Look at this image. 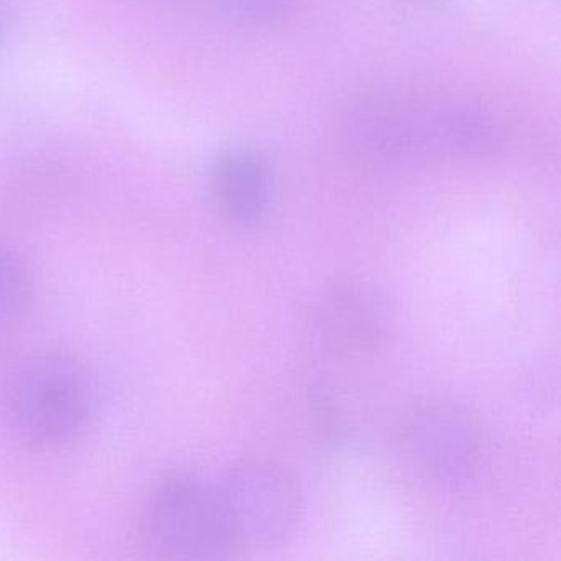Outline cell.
Masks as SVG:
<instances>
[{
    "instance_id": "obj_1",
    "label": "cell",
    "mask_w": 561,
    "mask_h": 561,
    "mask_svg": "<svg viewBox=\"0 0 561 561\" xmlns=\"http://www.w3.org/2000/svg\"><path fill=\"white\" fill-rule=\"evenodd\" d=\"M5 420L21 438L42 448L77 442L93 419L90 374L65 351L22 357L2 383Z\"/></svg>"
},
{
    "instance_id": "obj_2",
    "label": "cell",
    "mask_w": 561,
    "mask_h": 561,
    "mask_svg": "<svg viewBox=\"0 0 561 561\" xmlns=\"http://www.w3.org/2000/svg\"><path fill=\"white\" fill-rule=\"evenodd\" d=\"M357 124L360 134L387 153L461 157L495 146L489 117L472 104L449 98L370 103Z\"/></svg>"
},
{
    "instance_id": "obj_3",
    "label": "cell",
    "mask_w": 561,
    "mask_h": 561,
    "mask_svg": "<svg viewBox=\"0 0 561 561\" xmlns=\"http://www.w3.org/2000/svg\"><path fill=\"white\" fill-rule=\"evenodd\" d=\"M147 543L173 558L221 557L238 547L219 488L179 478L160 485L142 515Z\"/></svg>"
},
{
    "instance_id": "obj_4",
    "label": "cell",
    "mask_w": 561,
    "mask_h": 561,
    "mask_svg": "<svg viewBox=\"0 0 561 561\" xmlns=\"http://www.w3.org/2000/svg\"><path fill=\"white\" fill-rule=\"evenodd\" d=\"M218 488L238 547H280L300 524V485L278 462L244 459L229 469Z\"/></svg>"
},
{
    "instance_id": "obj_5",
    "label": "cell",
    "mask_w": 561,
    "mask_h": 561,
    "mask_svg": "<svg viewBox=\"0 0 561 561\" xmlns=\"http://www.w3.org/2000/svg\"><path fill=\"white\" fill-rule=\"evenodd\" d=\"M400 449L409 468L425 481L458 485L469 481L482 459L478 420L455 403L420 407L403 423Z\"/></svg>"
},
{
    "instance_id": "obj_6",
    "label": "cell",
    "mask_w": 561,
    "mask_h": 561,
    "mask_svg": "<svg viewBox=\"0 0 561 561\" xmlns=\"http://www.w3.org/2000/svg\"><path fill=\"white\" fill-rule=\"evenodd\" d=\"M318 327L328 356L340 363H360L382 343L386 310L373 288L360 282H341L321 300Z\"/></svg>"
},
{
    "instance_id": "obj_7",
    "label": "cell",
    "mask_w": 561,
    "mask_h": 561,
    "mask_svg": "<svg viewBox=\"0 0 561 561\" xmlns=\"http://www.w3.org/2000/svg\"><path fill=\"white\" fill-rule=\"evenodd\" d=\"M211 192L226 218L252 228L271 206V172L264 160L249 150H226L213 165Z\"/></svg>"
},
{
    "instance_id": "obj_8",
    "label": "cell",
    "mask_w": 561,
    "mask_h": 561,
    "mask_svg": "<svg viewBox=\"0 0 561 561\" xmlns=\"http://www.w3.org/2000/svg\"><path fill=\"white\" fill-rule=\"evenodd\" d=\"M34 295L31 272L14 248L0 241V334L27 317Z\"/></svg>"
},
{
    "instance_id": "obj_9",
    "label": "cell",
    "mask_w": 561,
    "mask_h": 561,
    "mask_svg": "<svg viewBox=\"0 0 561 561\" xmlns=\"http://www.w3.org/2000/svg\"><path fill=\"white\" fill-rule=\"evenodd\" d=\"M295 0H228L229 8L242 21L265 22L282 18Z\"/></svg>"
}]
</instances>
